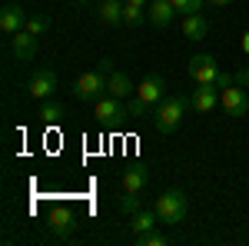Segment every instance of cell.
I'll return each mask as SVG.
<instances>
[{
    "instance_id": "obj_1",
    "label": "cell",
    "mask_w": 249,
    "mask_h": 246,
    "mask_svg": "<svg viewBox=\"0 0 249 246\" xmlns=\"http://www.w3.org/2000/svg\"><path fill=\"white\" fill-rule=\"evenodd\" d=\"M186 107H190V100L186 96H179V94H166L160 103L153 107V127L160 133H173V130H179V123H183V116H186Z\"/></svg>"
},
{
    "instance_id": "obj_2",
    "label": "cell",
    "mask_w": 249,
    "mask_h": 246,
    "mask_svg": "<svg viewBox=\"0 0 249 246\" xmlns=\"http://www.w3.org/2000/svg\"><path fill=\"white\" fill-rule=\"evenodd\" d=\"M186 74H190L193 83H216L219 90L232 83V76L223 74L219 63H216V57H210V54H193L190 63H186Z\"/></svg>"
},
{
    "instance_id": "obj_3",
    "label": "cell",
    "mask_w": 249,
    "mask_h": 246,
    "mask_svg": "<svg viewBox=\"0 0 249 246\" xmlns=\"http://www.w3.org/2000/svg\"><path fill=\"white\" fill-rule=\"evenodd\" d=\"M156 216H160V223H166V227H179L183 220H186V209H190V203H186V193L183 189H163L160 196H156Z\"/></svg>"
},
{
    "instance_id": "obj_4",
    "label": "cell",
    "mask_w": 249,
    "mask_h": 246,
    "mask_svg": "<svg viewBox=\"0 0 249 246\" xmlns=\"http://www.w3.org/2000/svg\"><path fill=\"white\" fill-rule=\"evenodd\" d=\"M107 76H110L107 70H87V74L73 83V100H80V103H87V100H100L103 90H107Z\"/></svg>"
},
{
    "instance_id": "obj_5",
    "label": "cell",
    "mask_w": 249,
    "mask_h": 246,
    "mask_svg": "<svg viewBox=\"0 0 249 246\" xmlns=\"http://www.w3.org/2000/svg\"><path fill=\"white\" fill-rule=\"evenodd\" d=\"M47 229L57 236V240H70L77 233V213L70 207H57L47 213Z\"/></svg>"
},
{
    "instance_id": "obj_6",
    "label": "cell",
    "mask_w": 249,
    "mask_h": 246,
    "mask_svg": "<svg viewBox=\"0 0 249 246\" xmlns=\"http://www.w3.org/2000/svg\"><path fill=\"white\" fill-rule=\"evenodd\" d=\"M219 107L230 116H246L249 114V94L239 87V83H230L219 90Z\"/></svg>"
},
{
    "instance_id": "obj_7",
    "label": "cell",
    "mask_w": 249,
    "mask_h": 246,
    "mask_svg": "<svg viewBox=\"0 0 249 246\" xmlns=\"http://www.w3.org/2000/svg\"><path fill=\"white\" fill-rule=\"evenodd\" d=\"M190 107L196 114H213L219 107V87L216 83H196V90L190 96Z\"/></svg>"
},
{
    "instance_id": "obj_8",
    "label": "cell",
    "mask_w": 249,
    "mask_h": 246,
    "mask_svg": "<svg viewBox=\"0 0 249 246\" xmlns=\"http://www.w3.org/2000/svg\"><path fill=\"white\" fill-rule=\"evenodd\" d=\"M27 90H30V96H37V100H50L53 90H57V74H53V70H47V67L34 70L30 83H27Z\"/></svg>"
},
{
    "instance_id": "obj_9",
    "label": "cell",
    "mask_w": 249,
    "mask_h": 246,
    "mask_svg": "<svg viewBox=\"0 0 249 246\" xmlns=\"http://www.w3.org/2000/svg\"><path fill=\"white\" fill-rule=\"evenodd\" d=\"M27 20H30V14H27L20 3H7V7L0 10V30H3L7 37H14V34H20V30L27 27Z\"/></svg>"
},
{
    "instance_id": "obj_10",
    "label": "cell",
    "mask_w": 249,
    "mask_h": 246,
    "mask_svg": "<svg viewBox=\"0 0 249 246\" xmlns=\"http://www.w3.org/2000/svg\"><path fill=\"white\" fill-rule=\"evenodd\" d=\"M136 96H140L143 103L156 107V103L166 96V80H163L160 74H146V76H143V83L136 87Z\"/></svg>"
},
{
    "instance_id": "obj_11",
    "label": "cell",
    "mask_w": 249,
    "mask_h": 246,
    "mask_svg": "<svg viewBox=\"0 0 249 246\" xmlns=\"http://www.w3.org/2000/svg\"><path fill=\"white\" fill-rule=\"evenodd\" d=\"M96 116H100V123H116V120H123L126 116V100H116V96H100L96 100Z\"/></svg>"
},
{
    "instance_id": "obj_12",
    "label": "cell",
    "mask_w": 249,
    "mask_h": 246,
    "mask_svg": "<svg viewBox=\"0 0 249 246\" xmlns=\"http://www.w3.org/2000/svg\"><path fill=\"white\" fill-rule=\"evenodd\" d=\"M10 54H14L20 63H30V60L37 57V37L27 34V30L14 34V37H10Z\"/></svg>"
},
{
    "instance_id": "obj_13",
    "label": "cell",
    "mask_w": 249,
    "mask_h": 246,
    "mask_svg": "<svg viewBox=\"0 0 249 246\" xmlns=\"http://www.w3.org/2000/svg\"><path fill=\"white\" fill-rule=\"evenodd\" d=\"M107 94L116 96V100H130L136 94V83L123 70H110V76H107Z\"/></svg>"
},
{
    "instance_id": "obj_14",
    "label": "cell",
    "mask_w": 249,
    "mask_h": 246,
    "mask_svg": "<svg viewBox=\"0 0 249 246\" xmlns=\"http://www.w3.org/2000/svg\"><path fill=\"white\" fill-rule=\"evenodd\" d=\"M96 20L110 23V27L123 23V0H100L96 3Z\"/></svg>"
},
{
    "instance_id": "obj_15",
    "label": "cell",
    "mask_w": 249,
    "mask_h": 246,
    "mask_svg": "<svg viewBox=\"0 0 249 246\" xmlns=\"http://www.w3.org/2000/svg\"><path fill=\"white\" fill-rule=\"evenodd\" d=\"M206 34H210V20L203 14H186L183 17V37L186 40H203Z\"/></svg>"
},
{
    "instance_id": "obj_16",
    "label": "cell",
    "mask_w": 249,
    "mask_h": 246,
    "mask_svg": "<svg viewBox=\"0 0 249 246\" xmlns=\"http://www.w3.org/2000/svg\"><path fill=\"white\" fill-rule=\"evenodd\" d=\"M156 223H160L156 209H136L133 216H130V223H126V227L133 229V236H140V233H150V229H156Z\"/></svg>"
},
{
    "instance_id": "obj_17",
    "label": "cell",
    "mask_w": 249,
    "mask_h": 246,
    "mask_svg": "<svg viewBox=\"0 0 249 246\" xmlns=\"http://www.w3.org/2000/svg\"><path fill=\"white\" fill-rule=\"evenodd\" d=\"M146 14H150V20H153V27H170L176 7H173L170 0H153V3L146 7Z\"/></svg>"
},
{
    "instance_id": "obj_18",
    "label": "cell",
    "mask_w": 249,
    "mask_h": 246,
    "mask_svg": "<svg viewBox=\"0 0 249 246\" xmlns=\"http://www.w3.org/2000/svg\"><path fill=\"white\" fill-rule=\"evenodd\" d=\"M146 180H150V173L143 170V167L126 170V173H123V193H140V189L146 187Z\"/></svg>"
},
{
    "instance_id": "obj_19",
    "label": "cell",
    "mask_w": 249,
    "mask_h": 246,
    "mask_svg": "<svg viewBox=\"0 0 249 246\" xmlns=\"http://www.w3.org/2000/svg\"><path fill=\"white\" fill-rule=\"evenodd\" d=\"M40 120H43V123H60V120H63V103H57L53 96L43 100V107H40Z\"/></svg>"
},
{
    "instance_id": "obj_20",
    "label": "cell",
    "mask_w": 249,
    "mask_h": 246,
    "mask_svg": "<svg viewBox=\"0 0 249 246\" xmlns=\"http://www.w3.org/2000/svg\"><path fill=\"white\" fill-rule=\"evenodd\" d=\"M126 114L136 116V120H146V116H153V107H150V103H143V100L133 94L130 100H126Z\"/></svg>"
},
{
    "instance_id": "obj_21",
    "label": "cell",
    "mask_w": 249,
    "mask_h": 246,
    "mask_svg": "<svg viewBox=\"0 0 249 246\" xmlns=\"http://www.w3.org/2000/svg\"><path fill=\"white\" fill-rule=\"evenodd\" d=\"M27 34H34V37H40V34H47L50 30V17H43V14H30V20H27V27H23Z\"/></svg>"
},
{
    "instance_id": "obj_22",
    "label": "cell",
    "mask_w": 249,
    "mask_h": 246,
    "mask_svg": "<svg viewBox=\"0 0 249 246\" xmlns=\"http://www.w3.org/2000/svg\"><path fill=\"white\" fill-rule=\"evenodd\" d=\"M136 246H166L170 243V236H163V233H156V229H150V233H140V236H133Z\"/></svg>"
},
{
    "instance_id": "obj_23",
    "label": "cell",
    "mask_w": 249,
    "mask_h": 246,
    "mask_svg": "<svg viewBox=\"0 0 249 246\" xmlns=\"http://www.w3.org/2000/svg\"><path fill=\"white\" fill-rule=\"evenodd\" d=\"M170 3L176 7V14H183V17H186V14H199L206 0H170Z\"/></svg>"
},
{
    "instance_id": "obj_24",
    "label": "cell",
    "mask_w": 249,
    "mask_h": 246,
    "mask_svg": "<svg viewBox=\"0 0 249 246\" xmlns=\"http://www.w3.org/2000/svg\"><path fill=\"white\" fill-rule=\"evenodd\" d=\"M143 14H146V10L123 3V23H126V27H140V23H143Z\"/></svg>"
},
{
    "instance_id": "obj_25",
    "label": "cell",
    "mask_w": 249,
    "mask_h": 246,
    "mask_svg": "<svg viewBox=\"0 0 249 246\" xmlns=\"http://www.w3.org/2000/svg\"><path fill=\"white\" fill-rule=\"evenodd\" d=\"M120 209H123V213H130V216H133L136 209H140V193H126V196H123V200H120Z\"/></svg>"
},
{
    "instance_id": "obj_26",
    "label": "cell",
    "mask_w": 249,
    "mask_h": 246,
    "mask_svg": "<svg viewBox=\"0 0 249 246\" xmlns=\"http://www.w3.org/2000/svg\"><path fill=\"white\" fill-rule=\"evenodd\" d=\"M123 3H130V7H140V10H146V7H150L146 0H123Z\"/></svg>"
},
{
    "instance_id": "obj_27",
    "label": "cell",
    "mask_w": 249,
    "mask_h": 246,
    "mask_svg": "<svg viewBox=\"0 0 249 246\" xmlns=\"http://www.w3.org/2000/svg\"><path fill=\"white\" fill-rule=\"evenodd\" d=\"M206 3H213V7H230L232 0H206Z\"/></svg>"
},
{
    "instance_id": "obj_28",
    "label": "cell",
    "mask_w": 249,
    "mask_h": 246,
    "mask_svg": "<svg viewBox=\"0 0 249 246\" xmlns=\"http://www.w3.org/2000/svg\"><path fill=\"white\" fill-rule=\"evenodd\" d=\"M243 54H249V30L243 34Z\"/></svg>"
},
{
    "instance_id": "obj_29",
    "label": "cell",
    "mask_w": 249,
    "mask_h": 246,
    "mask_svg": "<svg viewBox=\"0 0 249 246\" xmlns=\"http://www.w3.org/2000/svg\"><path fill=\"white\" fill-rule=\"evenodd\" d=\"M73 3H80V7H90V3H93V0H73Z\"/></svg>"
}]
</instances>
